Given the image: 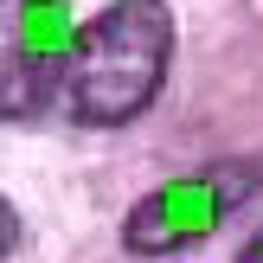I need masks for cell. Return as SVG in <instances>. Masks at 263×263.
I'll use <instances>...</instances> for the list:
<instances>
[{"instance_id": "6da1fadb", "label": "cell", "mask_w": 263, "mask_h": 263, "mask_svg": "<svg viewBox=\"0 0 263 263\" xmlns=\"http://www.w3.org/2000/svg\"><path fill=\"white\" fill-rule=\"evenodd\" d=\"M174 58V13L161 0H116L77 32L58 103L84 128H122L161 97Z\"/></svg>"}, {"instance_id": "7a4b0ae2", "label": "cell", "mask_w": 263, "mask_h": 263, "mask_svg": "<svg viewBox=\"0 0 263 263\" xmlns=\"http://www.w3.org/2000/svg\"><path fill=\"white\" fill-rule=\"evenodd\" d=\"M71 45V0H0V116L45 109L64 84Z\"/></svg>"}, {"instance_id": "3957f363", "label": "cell", "mask_w": 263, "mask_h": 263, "mask_svg": "<svg viewBox=\"0 0 263 263\" xmlns=\"http://www.w3.org/2000/svg\"><path fill=\"white\" fill-rule=\"evenodd\" d=\"M251 186H257V167H205V174L167 180L161 193H148L128 212L122 244L141 251V257H167V251H186V244H205L244 205Z\"/></svg>"}, {"instance_id": "277c9868", "label": "cell", "mask_w": 263, "mask_h": 263, "mask_svg": "<svg viewBox=\"0 0 263 263\" xmlns=\"http://www.w3.org/2000/svg\"><path fill=\"white\" fill-rule=\"evenodd\" d=\"M13 244H20V212H13V205L0 199V257H7Z\"/></svg>"}, {"instance_id": "5b68a950", "label": "cell", "mask_w": 263, "mask_h": 263, "mask_svg": "<svg viewBox=\"0 0 263 263\" xmlns=\"http://www.w3.org/2000/svg\"><path fill=\"white\" fill-rule=\"evenodd\" d=\"M238 263H263V231H257L251 244H244V257H238Z\"/></svg>"}]
</instances>
